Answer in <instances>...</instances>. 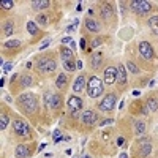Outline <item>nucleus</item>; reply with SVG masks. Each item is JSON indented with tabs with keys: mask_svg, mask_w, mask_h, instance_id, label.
I'll return each instance as SVG.
<instances>
[{
	"mask_svg": "<svg viewBox=\"0 0 158 158\" xmlns=\"http://www.w3.org/2000/svg\"><path fill=\"white\" fill-rule=\"evenodd\" d=\"M18 106L27 114H33L38 109V100L35 97V94H22L18 98Z\"/></svg>",
	"mask_w": 158,
	"mask_h": 158,
	"instance_id": "obj_1",
	"label": "nucleus"
},
{
	"mask_svg": "<svg viewBox=\"0 0 158 158\" xmlns=\"http://www.w3.org/2000/svg\"><path fill=\"white\" fill-rule=\"evenodd\" d=\"M36 70L41 74L48 76V74H52L57 70V63H56V60H54L52 56H44L36 62Z\"/></svg>",
	"mask_w": 158,
	"mask_h": 158,
	"instance_id": "obj_2",
	"label": "nucleus"
},
{
	"mask_svg": "<svg viewBox=\"0 0 158 158\" xmlns=\"http://www.w3.org/2000/svg\"><path fill=\"white\" fill-rule=\"evenodd\" d=\"M87 94L90 98H98L103 95V82L97 76H92L87 82Z\"/></svg>",
	"mask_w": 158,
	"mask_h": 158,
	"instance_id": "obj_3",
	"label": "nucleus"
},
{
	"mask_svg": "<svg viewBox=\"0 0 158 158\" xmlns=\"http://www.w3.org/2000/svg\"><path fill=\"white\" fill-rule=\"evenodd\" d=\"M130 8L139 16H146L153 10L150 2H142V0H133V2H130Z\"/></svg>",
	"mask_w": 158,
	"mask_h": 158,
	"instance_id": "obj_4",
	"label": "nucleus"
},
{
	"mask_svg": "<svg viewBox=\"0 0 158 158\" xmlns=\"http://www.w3.org/2000/svg\"><path fill=\"white\" fill-rule=\"evenodd\" d=\"M115 103H117L115 94H108V95H104V98L98 103V109L103 111V112H111L115 108Z\"/></svg>",
	"mask_w": 158,
	"mask_h": 158,
	"instance_id": "obj_5",
	"label": "nucleus"
},
{
	"mask_svg": "<svg viewBox=\"0 0 158 158\" xmlns=\"http://www.w3.org/2000/svg\"><path fill=\"white\" fill-rule=\"evenodd\" d=\"M13 130H15V133L22 136V138H30V127L25 123L22 118H15V122H13Z\"/></svg>",
	"mask_w": 158,
	"mask_h": 158,
	"instance_id": "obj_6",
	"label": "nucleus"
},
{
	"mask_svg": "<svg viewBox=\"0 0 158 158\" xmlns=\"http://www.w3.org/2000/svg\"><path fill=\"white\" fill-rule=\"evenodd\" d=\"M44 106L49 109H60L62 108V98L57 94H46L44 95Z\"/></svg>",
	"mask_w": 158,
	"mask_h": 158,
	"instance_id": "obj_7",
	"label": "nucleus"
},
{
	"mask_svg": "<svg viewBox=\"0 0 158 158\" xmlns=\"http://www.w3.org/2000/svg\"><path fill=\"white\" fill-rule=\"evenodd\" d=\"M67 106H68V111L74 115V114H77L79 111L82 109L84 101H82V98H79L77 95H71L68 98V101H67Z\"/></svg>",
	"mask_w": 158,
	"mask_h": 158,
	"instance_id": "obj_8",
	"label": "nucleus"
},
{
	"mask_svg": "<svg viewBox=\"0 0 158 158\" xmlns=\"http://www.w3.org/2000/svg\"><path fill=\"white\" fill-rule=\"evenodd\" d=\"M138 48H139V54H141L144 59H149V60L155 59V52H153L150 43H147V41H141Z\"/></svg>",
	"mask_w": 158,
	"mask_h": 158,
	"instance_id": "obj_9",
	"label": "nucleus"
},
{
	"mask_svg": "<svg viewBox=\"0 0 158 158\" xmlns=\"http://www.w3.org/2000/svg\"><path fill=\"white\" fill-rule=\"evenodd\" d=\"M33 152H35V147L27 146V144H19V146L16 147L15 155H16V158H29Z\"/></svg>",
	"mask_w": 158,
	"mask_h": 158,
	"instance_id": "obj_10",
	"label": "nucleus"
},
{
	"mask_svg": "<svg viewBox=\"0 0 158 158\" xmlns=\"http://www.w3.org/2000/svg\"><path fill=\"white\" fill-rule=\"evenodd\" d=\"M100 15H101V19H104V21L114 19V6H112L111 3H101V6H100Z\"/></svg>",
	"mask_w": 158,
	"mask_h": 158,
	"instance_id": "obj_11",
	"label": "nucleus"
},
{
	"mask_svg": "<svg viewBox=\"0 0 158 158\" xmlns=\"http://www.w3.org/2000/svg\"><path fill=\"white\" fill-rule=\"evenodd\" d=\"M81 120H82V123H85V125H89V127H90V125H95V123H97L98 115H97V112H95V111L87 109V111H84V112H82Z\"/></svg>",
	"mask_w": 158,
	"mask_h": 158,
	"instance_id": "obj_12",
	"label": "nucleus"
},
{
	"mask_svg": "<svg viewBox=\"0 0 158 158\" xmlns=\"http://www.w3.org/2000/svg\"><path fill=\"white\" fill-rule=\"evenodd\" d=\"M103 79H104V84H108V85L114 84L115 79H117V68L115 67H108L103 73Z\"/></svg>",
	"mask_w": 158,
	"mask_h": 158,
	"instance_id": "obj_13",
	"label": "nucleus"
},
{
	"mask_svg": "<svg viewBox=\"0 0 158 158\" xmlns=\"http://www.w3.org/2000/svg\"><path fill=\"white\" fill-rule=\"evenodd\" d=\"M115 82H117V85H118V89H123L125 85H127V70H125V67L120 63L117 67V79H115Z\"/></svg>",
	"mask_w": 158,
	"mask_h": 158,
	"instance_id": "obj_14",
	"label": "nucleus"
},
{
	"mask_svg": "<svg viewBox=\"0 0 158 158\" xmlns=\"http://www.w3.org/2000/svg\"><path fill=\"white\" fill-rule=\"evenodd\" d=\"M84 89H87V82H85V76L84 74H79L74 79V84H73V90L74 92H84Z\"/></svg>",
	"mask_w": 158,
	"mask_h": 158,
	"instance_id": "obj_15",
	"label": "nucleus"
},
{
	"mask_svg": "<svg viewBox=\"0 0 158 158\" xmlns=\"http://www.w3.org/2000/svg\"><path fill=\"white\" fill-rule=\"evenodd\" d=\"M85 29L90 33H97V32H100V24L92 16H89V18H85Z\"/></svg>",
	"mask_w": 158,
	"mask_h": 158,
	"instance_id": "obj_16",
	"label": "nucleus"
},
{
	"mask_svg": "<svg viewBox=\"0 0 158 158\" xmlns=\"http://www.w3.org/2000/svg\"><path fill=\"white\" fill-rule=\"evenodd\" d=\"M60 57H62V62H65V60H74V52L70 48H67V46H62L60 48Z\"/></svg>",
	"mask_w": 158,
	"mask_h": 158,
	"instance_id": "obj_17",
	"label": "nucleus"
},
{
	"mask_svg": "<svg viewBox=\"0 0 158 158\" xmlns=\"http://www.w3.org/2000/svg\"><path fill=\"white\" fill-rule=\"evenodd\" d=\"M139 149H141V155L142 156H147L152 150V146H150V141L149 139H141L139 141Z\"/></svg>",
	"mask_w": 158,
	"mask_h": 158,
	"instance_id": "obj_18",
	"label": "nucleus"
},
{
	"mask_svg": "<svg viewBox=\"0 0 158 158\" xmlns=\"http://www.w3.org/2000/svg\"><path fill=\"white\" fill-rule=\"evenodd\" d=\"M146 131H147L146 122H144V120H136V123H135V133H136V136H144V135H146Z\"/></svg>",
	"mask_w": 158,
	"mask_h": 158,
	"instance_id": "obj_19",
	"label": "nucleus"
},
{
	"mask_svg": "<svg viewBox=\"0 0 158 158\" xmlns=\"http://www.w3.org/2000/svg\"><path fill=\"white\" fill-rule=\"evenodd\" d=\"M67 82H68L67 74L60 73V74L57 76V79H56V87H57V89H60V90H65V89H67Z\"/></svg>",
	"mask_w": 158,
	"mask_h": 158,
	"instance_id": "obj_20",
	"label": "nucleus"
},
{
	"mask_svg": "<svg viewBox=\"0 0 158 158\" xmlns=\"http://www.w3.org/2000/svg\"><path fill=\"white\" fill-rule=\"evenodd\" d=\"M147 108H149V111H152V112H155V111H158V98L156 97H149L147 98Z\"/></svg>",
	"mask_w": 158,
	"mask_h": 158,
	"instance_id": "obj_21",
	"label": "nucleus"
},
{
	"mask_svg": "<svg viewBox=\"0 0 158 158\" xmlns=\"http://www.w3.org/2000/svg\"><path fill=\"white\" fill-rule=\"evenodd\" d=\"M101 60H103V56H101V54L92 56V59H90V67H92V70H97L100 65H101Z\"/></svg>",
	"mask_w": 158,
	"mask_h": 158,
	"instance_id": "obj_22",
	"label": "nucleus"
},
{
	"mask_svg": "<svg viewBox=\"0 0 158 158\" xmlns=\"http://www.w3.org/2000/svg\"><path fill=\"white\" fill-rule=\"evenodd\" d=\"M2 33H3V35H6V36H10V35L15 33V27H13V22H11V21H6V22L3 24V27H2Z\"/></svg>",
	"mask_w": 158,
	"mask_h": 158,
	"instance_id": "obj_23",
	"label": "nucleus"
},
{
	"mask_svg": "<svg viewBox=\"0 0 158 158\" xmlns=\"http://www.w3.org/2000/svg\"><path fill=\"white\" fill-rule=\"evenodd\" d=\"M51 3L48 0H36V2H32V8L33 10H46Z\"/></svg>",
	"mask_w": 158,
	"mask_h": 158,
	"instance_id": "obj_24",
	"label": "nucleus"
},
{
	"mask_svg": "<svg viewBox=\"0 0 158 158\" xmlns=\"http://www.w3.org/2000/svg\"><path fill=\"white\" fill-rule=\"evenodd\" d=\"M149 27L152 29V32H153L155 35H158V15L149 18Z\"/></svg>",
	"mask_w": 158,
	"mask_h": 158,
	"instance_id": "obj_25",
	"label": "nucleus"
},
{
	"mask_svg": "<svg viewBox=\"0 0 158 158\" xmlns=\"http://www.w3.org/2000/svg\"><path fill=\"white\" fill-rule=\"evenodd\" d=\"M32 84H33L32 76H29V74H22V76H21V85H22V87H30Z\"/></svg>",
	"mask_w": 158,
	"mask_h": 158,
	"instance_id": "obj_26",
	"label": "nucleus"
},
{
	"mask_svg": "<svg viewBox=\"0 0 158 158\" xmlns=\"http://www.w3.org/2000/svg\"><path fill=\"white\" fill-rule=\"evenodd\" d=\"M63 63V68L67 70V71H74L76 70V67H77V63L74 62V60H65V62H62Z\"/></svg>",
	"mask_w": 158,
	"mask_h": 158,
	"instance_id": "obj_27",
	"label": "nucleus"
},
{
	"mask_svg": "<svg viewBox=\"0 0 158 158\" xmlns=\"http://www.w3.org/2000/svg\"><path fill=\"white\" fill-rule=\"evenodd\" d=\"M27 30H29V33H30L32 36H36V35L40 33V30H38V27H36V24L32 22V21L27 22Z\"/></svg>",
	"mask_w": 158,
	"mask_h": 158,
	"instance_id": "obj_28",
	"label": "nucleus"
},
{
	"mask_svg": "<svg viewBox=\"0 0 158 158\" xmlns=\"http://www.w3.org/2000/svg\"><path fill=\"white\" fill-rule=\"evenodd\" d=\"M8 123H10V117L6 114H2V117H0V130L5 131L6 127H8Z\"/></svg>",
	"mask_w": 158,
	"mask_h": 158,
	"instance_id": "obj_29",
	"label": "nucleus"
},
{
	"mask_svg": "<svg viewBox=\"0 0 158 158\" xmlns=\"http://www.w3.org/2000/svg\"><path fill=\"white\" fill-rule=\"evenodd\" d=\"M3 46L6 49H15V48H19L21 46V41H19V40H10V41H6Z\"/></svg>",
	"mask_w": 158,
	"mask_h": 158,
	"instance_id": "obj_30",
	"label": "nucleus"
},
{
	"mask_svg": "<svg viewBox=\"0 0 158 158\" xmlns=\"http://www.w3.org/2000/svg\"><path fill=\"white\" fill-rule=\"evenodd\" d=\"M127 68L130 70V73H133V74H138V73H139L138 65H136V63H133V62H127Z\"/></svg>",
	"mask_w": 158,
	"mask_h": 158,
	"instance_id": "obj_31",
	"label": "nucleus"
},
{
	"mask_svg": "<svg viewBox=\"0 0 158 158\" xmlns=\"http://www.w3.org/2000/svg\"><path fill=\"white\" fill-rule=\"evenodd\" d=\"M36 24H40V25H46L49 24V21H48V16H44V15H38L36 16Z\"/></svg>",
	"mask_w": 158,
	"mask_h": 158,
	"instance_id": "obj_32",
	"label": "nucleus"
},
{
	"mask_svg": "<svg viewBox=\"0 0 158 158\" xmlns=\"http://www.w3.org/2000/svg\"><path fill=\"white\" fill-rule=\"evenodd\" d=\"M52 141H54L56 144H57L59 141H62V131H60V130H56L54 133H52Z\"/></svg>",
	"mask_w": 158,
	"mask_h": 158,
	"instance_id": "obj_33",
	"label": "nucleus"
},
{
	"mask_svg": "<svg viewBox=\"0 0 158 158\" xmlns=\"http://www.w3.org/2000/svg\"><path fill=\"white\" fill-rule=\"evenodd\" d=\"M0 6H2V10H11L13 8V2H11V0H3Z\"/></svg>",
	"mask_w": 158,
	"mask_h": 158,
	"instance_id": "obj_34",
	"label": "nucleus"
},
{
	"mask_svg": "<svg viewBox=\"0 0 158 158\" xmlns=\"http://www.w3.org/2000/svg\"><path fill=\"white\" fill-rule=\"evenodd\" d=\"M101 43H103V40H101V38H97V40H92L90 46H92V48H98V46H100Z\"/></svg>",
	"mask_w": 158,
	"mask_h": 158,
	"instance_id": "obj_35",
	"label": "nucleus"
},
{
	"mask_svg": "<svg viewBox=\"0 0 158 158\" xmlns=\"http://www.w3.org/2000/svg\"><path fill=\"white\" fill-rule=\"evenodd\" d=\"M77 24H79V21H77V19H74V22H73L71 25H68V27H67V32H68V33H70V32H73V30L77 27Z\"/></svg>",
	"mask_w": 158,
	"mask_h": 158,
	"instance_id": "obj_36",
	"label": "nucleus"
},
{
	"mask_svg": "<svg viewBox=\"0 0 158 158\" xmlns=\"http://www.w3.org/2000/svg\"><path fill=\"white\" fill-rule=\"evenodd\" d=\"M62 43H63V44H67V43L71 44V43H73V40H71V36H65V38L62 40Z\"/></svg>",
	"mask_w": 158,
	"mask_h": 158,
	"instance_id": "obj_37",
	"label": "nucleus"
},
{
	"mask_svg": "<svg viewBox=\"0 0 158 158\" xmlns=\"http://www.w3.org/2000/svg\"><path fill=\"white\" fill-rule=\"evenodd\" d=\"M79 46H81V49H85V40L81 38V41H79Z\"/></svg>",
	"mask_w": 158,
	"mask_h": 158,
	"instance_id": "obj_38",
	"label": "nucleus"
},
{
	"mask_svg": "<svg viewBox=\"0 0 158 158\" xmlns=\"http://www.w3.org/2000/svg\"><path fill=\"white\" fill-rule=\"evenodd\" d=\"M11 67H13L11 63H5V65H3V70H5V71H10V70H11Z\"/></svg>",
	"mask_w": 158,
	"mask_h": 158,
	"instance_id": "obj_39",
	"label": "nucleus"
},
{
	"mask_svg": "<svg viewBox=\"0 0 158 158\" xmlns=\"http://www.w3.org/2000/svg\"><path fill=\"white\" fill-rule=\"evenodd\" d=\"M117 144H118V146H122V147H123V144H125V139H123V138H118V139H117Z\"/></svg>",
	"mask_w": 158,
	"mask_h": 158,
	"instance_id": "obj_40",
	"label": "nucleus"
}]
</instances>
